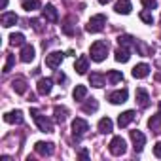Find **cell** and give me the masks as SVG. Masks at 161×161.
<instances>
[{
  "instance_id": "74e56055",
  "label": "cell",
  "mask_w": 161,
  "mask_h": 161,
  "mask_svg": "<svg viewBox=\"0 0 161 161\" xmlns=\"http://www.w3.org/2000/svg\"><path fill=\"white\" fill-rule=\"evenodd\" d=\"M87 155H89V153H87L86 150H82V152H80V157H82V159H87Z\"/></svg>"
},
{
  "instance_id": "e0dca14e",
  "label": "cell",
  "mask_w": 161,
  "mask_h": 161,
  "mask_svg": "<svg viewBox=\"0 0 161 161\" xmlns=\"http://www.w3.org/2000/svg\"><path fill=\"white\" fill-rule=\"evenodd\" d=\"M114 10H116L118 14H121V15H129L131 10H133V6H131L129 0H118L116 6H114Z\"/></svg>"
},
{
  "instance_id": "44dd1931",
  "label": "cell",
  "mask_w": 161,
  "mask_h": 161,
  "mask_svg": "<svg viewBox=\"0 0 161 161\" xmlns=\"http://www.w3.org/2000/svg\"><path fill=\"white\" fill-rule=\"evenodd\" d=\"M12 87H14V91L19 93V95L27 93V80H25V78H15L14 82H12Z\"/></svg>"
},
{
  "instance_id": "484cf974",
  "label": "cell",
  "mask_w": 161,
  "mask_h": 161,
  "mask_svg": "<svg viewBox=\"0 0 161 161\" xmlns=\"http://www.w3.org/2000/svg\"><path fill=\"white\" fill-rule=\"evenodd\" d=\"M72 97H74V101H84L87 97V87L86 86H76L74 91H72Z\"/></svg>"
},
{
  "instance_id": "4316f807",
  "label": "cell",
  "mask_w": 161,
  "mask_h": 161,
  "mask_svg": "<svg viewBox=\"0 0 161 161\" xmlns=\"http://www.w3.org/2000/svg\"><path fill=\"white\" fill-rule=\"evenodd\" d=\"M10 44H12V46H25V34H23V32H14V34H10Z\"/></svg>"
},
{
  "instance_id": "836d02e7",
  "label": "cell",
  "mask_w": 161,
  "mask_h": 161,
  "mask_svg": "<svg viewBox=\"0 0 161 161\" xmlns=\"http://www.w3.org/2000/svg\"><path fill=\"white\" fill-rule=\"evenodd\" d=\"M31 25H32V29H34L36 32H42V27H40V21H38V19H32Z\"/></svg>"
},
{
  "instance_id": "277c9868",
  "label": "cell",
  "mask_w": 161,
  "mask_h": 161,
  "mask_svg": "<svg viewBox=\"0 0 161 161\" xmlns=\"http://www.w3.org/2000/svg\"><path fill=\"white\" fill-rule=\"evenodd\" d=\"M108 150H110L112 155H123L127 152V142L121 136H114L110 140V144H108Z\"/></svg>"
},
{
  "instance_id": "ba28073f",
  "label": "cell",
  "mask_w": 161,
  "mask_h": 161,
  "mask_svg": "<svg viewBox=\"0 0 161 161\" xmlns=\"http://www.w3.org/2000/svg\"><path fill=\"white\" fill-rule=\"evenodd\" d=\"M127 97H129V91H127V89H118V91L108 93V101H110L112 104H123V103L127 101Z\"/></svg>"
},
{
  "instance_id": "6da1fadb",
  "label": "cell",
  "mask_w": 161,
  "mask_h": 161,
  "mask_svg": "<svg viewBox=\"0 0 161 161\" xmlns=\"http://www.w3.org/2000/svg\"><path fill=\"white\" fill-rule=\"evenodd\" d=\"M108 42H104V40H97L95 44H91V49H89V55H91V59L95 61V63H103L104 59H106V55H108Z\"/></svg>"
},
{
  "instance_id": "5b68a950",
  "label": "cell",
  "mask_w": 161,
  "mask_h": 161,
  "mask_svg": "<svg viewBox=\"0 0 161 161\" xmlns=\"http://www.w3.org/2000/svg\"><path fill=\"white\" fill-rule=\"evenodd\" d=\"M86 131H89V123L82 118H76L72 121V133L76 135V138H80L82 135H86Z\"/></svg>"
},
{
  "instance_id": "8992f818",
  "label": "cell",
  "mask_w": 161,
  "mask_h": 161,
  "mask_svg": "<svg viewBox=\"0 0 161 161\" xmlns=\"http://www.w3.org/2000/svg\"><path fill=\"white\" fill-rule=\"evenodd\" d=\"M129 135H131V140H133V148H135V152L140 153L142 148H144V144H146V136H144V133H140V131H131Z\"/></svg>"
},
{
  "instance_id": "1f68e13d",
  "label": "cell",
  "mask_w": 161,
  "mask_h": 161,
  "mask_svg": "<svg viewBox=\"0 0 161 161\" xmlns=\"http://www.w3.org/2000/svg\"><path fill=\"white\" fill-rule=\"evenodd\" d=\"M140 19H142L144 23H148V25H152V23H153V15H152L148 10H146V12H140Z\"/></svg>"
},
{
  "instance_id": "7a4b0ae2",
  "label": "cell",
  "mask_w": 161,
  "mask_h": 161,
  "mask_svg": "<svg viewBox=\"0 0 161 161\" xmlns=\"http://www.w3.org/2000/svg\"><path fill=\"white\" fill-rule=\"evenodd\" d=\"M31 116H32L34 123L38 125V129H40L42 133H53V121H51L49 118H46L44 114H40L36 108L31 110Z\"/></svg>"
},
{
  "instance_id": "d6986e66",
  "label": "cell",
  "mask_w": 161,
  "mask_h": 161,
  "mask_svg": "<svg viewBox=\"0 0 161 161\" xmlns=\"http://www.w3.org/2000/svg\"><path fill=\"white\" fill-rule=\"evenodd\" d=\"M131 74H133V78H138V80H140V78H146V76L150 74V66H148L146 63H140V64H136V66L133 68Z\"/></svg>"
},
{
  "instance_id": "f35d334b",
  "label": "cell",
  "mask_w": 161,
  "mask_h": 161,
  "mask_svg": "<svg viewBox=\"0 0 161 161\" xmlns=\"http://www.w3.org/2000/svg\"><path fill=\"white\" fill-rule=\"evenodd\" d=\"M99 2H101V4H108V2H110V0H99Z\"/></svg>"
},
{
  "instance_id": "7c38bea8",
  "label": "cell",
  "mask_w": 161,
  "mask_h": 161,
  "mask_svg": "<svg viewBox=\"0 0 161 161\" xmlns=\"http://www.w3.org/2000/svg\"><path fill=\"white\" fill-rule=\"evenodd\" d=\"M17 21H19V17H17L14 12H4V14H2V17H0V23H2V27H4V29L14 27Z\"/></svg>"
},
{
  "instance_id": "5bb4252c",
  "label": "cell",
  "mask_w": 161,
  "mask_h": 161,
  "mask_svg": "<svg viewBox=\"0 0 161 161\" xmlns=\"http://www.w3.org/2000/svg\"><path fill=\"white\" fill-rule=\"evenodd\" d=\"M74 68H76V72H78V74H86V72L89 70V59H87L86 55L78 57V59H76V64H74Z\"/></svg>"
},
{
  "instance_id": "4fadbf2b",
  "label": "cell",
  "mask_w": 161,
  "mask_h": 161,
  "mask_svg": "<svg viewBox=\"0 0 161 161\" xmlns=\"http://www.w3.org/2000/svg\"><path fill=\"white\" fill-rule=\"evenodd\" d=\"M136 103H138L140 108H148V104H150V95H148V91H146L144 87H138V89H136Z\"/></svg>"
},
{
  "instance_id": "ac0fdd59",
  "label": "cell",
  "mask_w": 161,
  "mask_h": 161,
  "mask_svg": "<svg viewBox=\"0 0 161 161\" xmlns=\"http://www.w3.org/2000/svg\"><path fill=\"white\" fill-rule=\"evenodd\" d=\"M34 55H36L34 47H32L31 44H25L23 49H21V61H23V63H31V61L34 59Z\"/></svg>"
},
{
  "instance_id": "83f0119b",
  "label": "cell",
  "mask_w": 161,
  "mask_h": 161,
  "mask_svg": "<svg viewBox=\"0 0 161 161\" xmlns=\"http://www.w3.org/2000/svg\"><path fill=\"white\" fill-rule=\"evenodd\" d=\"M106 78H108L110 84H118V82H121V80H123V74H121L119 70H110V72L106 74Z\"/></svg>"
},
{
  "instance_id": "7402d4cb",
  "label": "cell",
  "mask_w": 161,
  "mask_h": 161,
  "mask_svg": "<svg viewBox=\"0 0 161 161\" xmlns=\"http://www.w3.org/2000/svg\"><path fill=\"white\" fill-rule=\"evenodd\" d=\"M53 114H55V121H57V123H64L66 118H68L66 106H55V108H53Z\"/></svg>"
},
{
  "instance_id": "9c48e42d",
  "label": "cell",
  "mask_w": 161,
  "mask_h": 161,
  "mask_svg": "<svg viewBox=\"0 0 161 161\" xmlns=\"http://www.w3.org/2000/svg\"><path fill=\"white\" fill-rule=\"evenodd\" d=\"M36 89L40 95H49L51 89H53V80L51 78H40L38 84H36Z\"/></svg>"
},
{
  "instance_id": "d6a6232c",
  "label": "cell",
  "mask_w": 161,
  "mask_h": 161,
  "mask_svg": "<svg viewBox=\"0 0 161 161\" xmlns=\"http://www.w3.org/2000/svg\"><path fill=\"white\" fill-rule=\"evenodd\" d=\"M140 2L146 10H155L157 8V0H140Z\"/></svg>"
},
{
  "instance_id": "30bf717a",
  "label": "cell",
  "mask_w": 161,
  "mask_h": 161,
  "mask_svg": "<svg viewBox=\"0 0 161 161\" xmlns=\"http://www.w3.org/2000/svg\"><path fill=\"white\" fill-rule=\"evenodd\" d=\"M34 152L38 153V155H51L53 152H55V146H53V142H36L34 144Z\"/></svg>"
},
{
  "instance_id": "603a6c76",
  "label": "cell",
  "mask_w": 161,
  "mask_h": 161,
  "mask_svg": "<svg viewBox=\"0 0 161 161\" xmlns=\"http://www.w3.org/2000/svg\"><path fill=\"white\" fill-rule=\"evenodd\" d=\"M89 84L93 86V87H104V84H106V80H104V76L103 74H99V72H93L91 76H89Z\"/></svg>"
},
{
  "instance_id": "4dcf8cb0",
  "label": "cell",
  "mask_w": 161,
  "mask_h": 161,
  "mask_svg": "<svg viewBox=\"0 0 161 161\" xmlns=\"http://www.w3.org/2000/svg\"><path fill=\"white\" fill-rule=\"evenodd\" d=\"M14 64H15V57L12 53H8V59H6V64H4V72H10Z\"/></svg>"
},
{
  "instance_id": "e575fe53",
  "label": "cell",
  "mask_w": 161,
  "mask_h": 161,
  "mask_svg": "<svg viewBox=\"0 0 161 161\" xmlns=\"http://www.w3.org/2000/svg\"><path fill=\"white\" fill-rule=\"evenodd\" d=\"M153 153H155V157H161V142H157L153 146Z\"/></svg>"
},
{
  "instance_id": "d590c367",
  "label": "cell",
  "mask_w": 161,
  "mask_h": 161,
  "mask_svg": "<svg viewBox=\"0 0 161 161\" xmlns=\"http://www.w3.org/2000/svg\"><path fill=\"white\" fill-rule=\"evenodd\" d=\"M57 80H59V82H64V80H66V76L63 74V72H57V76H55Z\"/></svg>"
},
{
  "instance_id": "9a60e30c",
  "label": "cell",
  "mask_w": 161,
  "mask_h": 161,
  "mask_svg": "<svg viewBox=\"0 0 161 161\" xmlns=\"http://www.w3.org/2000/svg\"><path fill=\"white\" fill-rule=\"evenodd\" d=\"M114 55H116V61H118V63H127V61L131 59V49L125 47V46H119Z\"/></svg>"
},
{
  "instance_id": "2e32d148",
  "label": "cell",
  "mask_w": 161,
  "mask_h": 161,
  "mask_svg": "<svg viewBox=\"0 0 161 161\" xmlns=\"http://www.w3.org/2000/svg\"><path fill=\"white\" fill-rule=\"evenodd\" d=\"M4 121L6 123H23V112L21 110H14V112H8L4 114Z\"/></svg>"
},
{
  "instance_id": "3957f363",
  "label": "cell",
  "mask_w": 161,
  "mask_h": 161,
  "mask_svg": "<svg viewBox=\"0 0 161 161\" xmlns=\"http://www.w3.org/2000/svg\"><path fill=\"white\" fill-rule=\"evenodd\" d=\"M104 25H106V17H104L103 14H99V15H93V17L87 21L86 31L91 32V34H95V32H101V31L104 29Z\"/></svg>"
},
{
  "instance_id": "52a82bcc",
  "label": "cell",
  "mask_w": 161,
  "mask_h": 161,
  "mask_svg": "<svg viewBox=\"0 0 161 161\" xmlns=\"http://www.w3.org/2000/svg\"><path fill=\"white\" fill-rule=\"evenodd\" d=\"M63 59H64V53H61V51H51L49 55H46V64H47L49 68H59L61 63H63Z\"/></svg>"
},
{
  "instance_id": "f546056e",
  "label": "cell",
  "mask_w": 161,
  "mask_h": 161,
  "mask_svg": "<svg viewBox=\"0 0 161 161\" xmlns=\"http://www.w3.org/2000/svg\"><path fill=\"white\" fill-rule=\"evenodd\" d=\"M118 42H119V46H125V47H129V46H133L135 47V38L133 36H129V34H123V36H119L118 38Z\"/></svg>"
},
{
  "instance_id": "ffe728a7",
  "label": "cell",
  "mask_w": 161,
  "mask_h": 161,
  "mask_svg": "<svg viewBox=\"0 0 161 161\" xmlns=\"http://www.w3.org/2000/svg\"><path fill=\"white\" fill-rule=\"evenodd\" d=\"M133 119H135V112H133V110H125L123 114H119V118H118V125H119V127H127Z\"/></svg>"
},
{
  "instance_id": "8d00e7d4",
  "label": "cell",
  "mask_w": 161,
  "mask_h": 161,
  "mask_svg": "<svg viewBox=\"0 0 161 161\" xmlns=\"http://www.w3.org/2000/svg\"><path fill=\"white\" fill-rule=\"evenodd\" d=\"M0 8L6 10V8H8V0H0Z\"/></svg>"
},
{
  "instance_id": "f1b7e54d",
  "label": "cell",
  "mask_w": 161,
  "mask_h": 161,
  "mask_svg": "<svg viewBox=\"0 0 161 161\" xmlns=\"http://www.w3.org/2000/svg\"><path fill=\"white\" fill-rule=\"evenodd\" d=\"M38 8H40V0H23V10L32 12V10H38Z\"/></svg>"
},
{
  "instance_id": "d4e9b609",
  "label": "cell",
  "mask_w": 161,
  "mask_h": 161,
  "mask_svg": "<svg viewBox=\"0 0 161 161\" xmlns=\"http://www.w3.org/2000/svg\"><path fill=\"white\" fill-rule=\"evenodd\" d=\"M82 110H84L86 114H93V112H97V110H99V101H97V99H89V101H86V103L82 104Z\"/></svg>"
},
{
  "instance_id": "8fae6325",
  "label": "cell",
  "mask_w": 161,
  "mask_h": 161,
  "mask_svg": "<svg viewBox=\"0 0 161 161\" xmlns=\"http://www.w3.org/2000/svg\"><path fill=\"white\" fill-rule=\"evenodd\" d=\"M42 15H44V19L49 21V23H57V21H59V14H57V10H55L53 4H46L44 10H42Z\"/></svg>"
},
{
  "instance_id": "ab89813d",
  "label": "cell",
  "mask_w": 161,
  "mask_h": 161,
  "mask_svg": "<svg viewBox=\"0 0 161 161\" xmlns=\"http://www.w3.org/2000/svg\"><path fill=\"white\" fill-rule=\"evenodd\" d=\"M159 116H161V104H159Z\"/></svg>"
},
{
  "instance_id": "cb8c5ba5",
  "label": "cell",
  "mask_w": 161,
  "mask_h": 161,
  "mask_svg": "<svg viewBox=\"0 0 161 161\" xmlns=\"http://www.w3.org/2000/svg\"><path fill=\"white\" fill-rule=\"evenodd\" d=\"M112 129H114V123H112L110 118H103V119L99 121V133L108 135V133H112Z\"/></svg>"
}]
</instances>
